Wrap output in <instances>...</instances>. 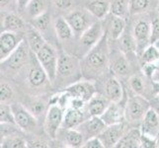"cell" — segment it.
<instances>
[{
  "instance_id": "cell-1",
  "label": "cell",
  "mask_w": 159,
  "mask_h": 148,
  "mask_svg": "<svg viewBox=\"0 0 159 148\" xmlns=\"http://www.w3.org/2000/svg\"><path fill=\"white\" fill-rule=\"evenodd\" d=\"M107 35L97 45L85 53L81 60V72L87 78L98 77L105 73L109 66Z\"/></svg>"
},
{
  "instance_id": "cell-2",
  "label": "cell",
  "mask_w": 159,
  "mask_h": 148,
  "mask_svg": "<svg viewBox=\"0 0 159 148\" xmlns=\"http://www.w3.org/2000/svg\"><path fill=\"white\" fill-rule=\"evenodd\" d=\"M35 56L40 62L43 70L46 71L50 82L56 81L57 78V64H58V54L52 45L46 43L39 52L35 53Z\"/></svg>"
},
{
  "instance_id": "cell-3",
  "label": "cell",
  "mask_w": 159,
  "mask_h": 148,
  "mask_svg": "<svg viewBox=\"0 0 159 148\" xmlns=\"http://www.w3.org/2000/svg\"><path fill=\"white\" fill-rule=\"evenodd\" d=\"M64 113L65 110L58 104L50 103L46 113L45 123H43V128L50 138L56 139L59 129L62 128Z\"/></svg>"
},
{
  "instance_id": "cell-4",
  "label": "cell",
  "mask_w": 159,
  "mask_h": 148,
  "mask_svg": "<svg viewBox=\"0 0 159 148\" xmlns=\"http://www.w3.org/2000/svg\"><path fill=\"white\" fill-rule=\"evenodd\" d=\"M31 49L26 40L22 42L19 47L10 54V56L1 61L3 69L11 72H19L25 65L28 63Z\"/></svg>"
},
{
  "instance_id": "cell-5",
  "label": "cell",
  "mask_w": 159,
  "mask_h": 148,
  "mask_svg": "<svg viewBox=\"0 0 159 148\" xmlns=\"http://www.w3.org/2000/svg\"><path fill=\"white\" fill-rule=\"evenodd\" d=\"M150 108V104L145 97L135 94L125 103V119L129 123L141 122Z\"/></svg>"
},
{
  "instance_id": "cell-6",
  "label": "cell",
  "mask_w": 159,
  "mask_h": 148,
  "mask_svg": "<svg viewBox=\"0 0 159 148\" xmlns=\"http://www.w3.org/2000/svg\"><path fill=\"white\" fill-rule=\"evenodd\" d=\"M11 109L14 114L15 123L20 130L25 132H33L37 128V118L28 108L20 103L11 104Z\"/></svg>"
},
{
  "instance_id": "cell-7",
  "label": "cell",
  "mask_w": 159,
  "mask_h": 148,
  "mask_svg": "<svg viewBox=\"0 0 159 148\" xmlns=\"http://www.w3.org/2000/svg\"><path fill=\"white\" fill-rule=\"evenodd\" d=\"M91 13L87 9H74L73 11L69 12L65 19L71 26L74 35L76 36H81L83 33L89 28V27L94 23L92 21Z\"/></svg>"
},
{
  "instance_id": "cell-8",
  "label": "cell",
  "mask_w": 159,
  "mask_h": 148,
  "mask_svg": "<svg viewBox=\"0 0 159 148\" xmlns=\"http://www.w3.org/2000/svg\"><path fill=\"white\" fill-rule=\"evenodd\" d=\"M78 71H81V61L73 56L66 52L58 54L57 77L69 78L74 76Z\"/></svg>"
},
{
  "instance_id": "cell-9",
  "label": "cell",
  "mask_w": 159,
  "mask_h": 148,
  "mask_svg": "<svg viewBox=\"0 0 159 148\" xmlns=\"http://www.w3.org/2000/svg\"><path fill=\"white\" fill-rule=\"evenodd\" d=\"M23 41V36L18 34V32L2 31L0 35V59L1 61L7 58Z\"/></svg>"
},
{
  "instance_id": "cell-10",
  "label": "cell",
  "mask_w": 159,
  "mask_h": 148,
  "mask_svg": "<svg viewBox=\"0 0 159 148\" xmlns=\"http://www.w3.org/2000/svg\"><path fill=\"white\" fill-rule=\"evenodd\" d=\"M104 36H105V32L102 24L96 21L79 37L80 45L86 49V52H88L103 39Z\"/></svg>"
},
{
  "instance_id": "cell-11",
  "label": "cell",
  "mask_w": 159,
  "mask_h": 148,
  "mask_svg": "<svg viewBox=\"0 0 159 148\" xmlns=\"http://www.w3.org/2000/svg\"><path fill=\"white\" fill-rule=\"evenodd\" d=\"M133 36L138 45V52H141L150 45L151 23L145 19H139L135 22L133 29Z\"/></svg>"
},
{
  "instance_id": "cell-12",
  "label": "cell",
  "mask_w": 159,
  "mask_h": 148,
  "mask_svg": "<svg viewBox=\"0 0 159 148\" xmlns=\"http://www.w3.org/2000/svg\"><path fill=\"white\" fill-rule=\"evenodd\" d=\"M64 90L67 91L71 97L82 99L86 103L96 94V87L89 79L76 81L66 87Z\"/></svg>"
},
{
  "instance_id": "cell-13",
  "label": "cell",
  "mask_w": 159,
  "mask_h": 148,
  "mask_svg": "<svg viewBox=\"0 0 159 148\" xmlns=\"http://www.w3.org/2000/svg\"><path fill=\"white\" fill-rule=\"evenodd\" d=\"M101 119L107 125L124 123L125 119V105H122L120 102H111Z\"/></svg>"
},
{
  "instance_id": "cell-14",
  "label": "cell",
  "mask_w": 159,
  "mask_h": 148,
  "mask_svg": "<svg viewBox=\"0 0 159 148\" xmlns=\"http://www.w3.org/2000/svg\"><path fill=\"white\" fill-rule=\"evenodd\" d=\"M106 128L107 124L104 123L101 117H90L76 128L81 131L86 140L93 136H99Z\"/></svg>"
},
{
  "instance_id": "cell-15",
  "label": "cell",
  "mask_w": 159,
  "mask_h": 148,
  "mask_svg": "<svg viewBox=\"0 0 159 148\" xmlns=\"http://www.w3.org/2000/svg\"><path fill=\"white\" fill-rule=\"evenodd\" d=\"M125 133V128L124 123H116L112 125H107L99 137L103 141L105 147H115L116 144Z\"/></svg>"
},
{
  "instance_id": "cell-16",
  "label": "cell",
  "mask_w": 159,
  "mask_h": 148,
  "mask_svg": "<svg viewBox=\"0 0 159 148\" xmlns=\"http://www.w3.org/2000/svg\"><path fill=\"white\" fill-rule=\"evenodd\" d=\"M33 64L30 66V69L28 71V75H27V81L31 87L33 88H39V87L43 86L48 81H50L46 71L43 70L40 62L35 56L34 60L32 59Z\"/></svg>"
},
{
  "instance_id": "cell-17",
  "label": "cell",
  "mask_w": 159,
  "mask_h": 148,
  "mask_svg": "<svg viewBox=\"0 0 159 148\" xmlns=\"http://www.w3.org/2000/svg\"><path fill=\"white\" fill-rule=\"evenodd\" d=\"M141 133L157 137L159 136V114L150 108L140 123Z\"/></svg>"
},
{
  "instance_id": "cell-18",
  "label": "cell",
  "mask_w": 159,
  "mask_h": 148,
  "mask_svg": "<svg viewBox=\"0 0 159 148\" xmlns=\"http://www.w3.org/2000/svg\"><path fill=\"white\" fill-rule=\"evenodd\" d=\"M104 96L110 102H120L124 97V88L120 80L111 76L104 84Z\"/></svg>"
},
{
  "instance_id": "cell-19",
  "label": "cell",
  "mask_w": 159,
  "mask_h": 148,
  "mask_svg": "<svg viewBox=\"0 0 159 148\" xmlns=\"http://www.w3.org/2000/svg\"><path fill=\"white\" fill-rule=\"evenodd\" d=\"M85 120V114L84 111L81 109H74L68 107L65 110L62 128H76Z\"/></svg>"
},
{
  "instance_id": "cell-20",
  "label": "cell",
  "mask_w": 159,
  "mask_h": 148,
  "mask_svg": "<svg viewBox=\"0 0 159 148\" xmlns=\"http://www.w3.org/2000/svg\"><path fill=\"white\" fill-rule=\"evenodd\" d=\"M110 102L105 96L95 94L87 102V112L90 117H101L110 105Z\"/></svg>"
},
{
  "instance_id": "cell-21",
  "label": "cell",
  "mask_w": 159,
  "mask_h": 148,
  "mask_svg": "<svg viewBox=\"0 0 159 148\" xmlns=\"http://www.w3.org/2000/svg\"><path fill=\"white\" fill-rule=\"evenodd\" d=\"M141 141L140 128H134L123 135V137L116 144L115 148H139Z\"/></svg>"
},
{
  "instance_id": "cell-22",
  "label": "cell",
  "mask_w": 159,
  "mask_h": 148,
  "mask_svg": "<svg viewBox=\"0 0 159 148\" xmlns=\"http://www.w3.org/2000/svg\"><path fill=\"white\" fill-rule=\"evenodd\" d=\"M110 6H111V2L107 0H92L87 3L86 9L97 20H103L110 13Z\"/></svg>"
},
{
  "instance_id": "cell-23",
  "label": "cell",
  "mask_w": 159,
  "mask_h": 148,
  "mask_svg": "<svg viewBox=\"0 0 159 148\" xmlns=\"http://www.w3.org/2000/svg\"><path fill=\"white\" fill-rule=\"evenodd\" d=\"M125 26H127V22L125 18L111 14V18L108 23V36L112 40H120V38L125 33Z\"/></svg>"
},
{
  "instance_id": "cell-24",
  "label": "cell",
  "mask_w": 159,
  "mask_h": 148,
  "mask_svg": "<svg viewBox=\"0 0 159 148\" xmlns=\"http://www.w3.org/2000/svg\"><path fill=\"white\" fill-rule=\"evenodd\" d=\"M26 41L28 43L32 53H34V54L39 52L47 43L46 40L43 39L42 33L40 31H38L37 29H35L33 26L27 30Z\"/></svg>"
},
{
  "instance_id": "cell-25",
  "label": "cell",
  "mask_w": 159,
  "mask_h": 148,
  "mask_svg": "<svg viewBox=\"0 0 159 148\" xmlns=\"http://www.w3.org/2000/svg\"><path fill=\"white\" fill-rule=\"evenodd\" d=\"M112 70L115 74L120 77L129 75L130 72V65L127 58V54L120 52L118 56H115L112 62Z\"/></svg>"
},
{
  "instance_id": "cell-26",
  "label": "cell",
  "mask_w": 159,
  "mask_h": 148,
  "mask_svg": "<svg viewBox=\"0 0 159 148\" xmlns=\"http://www.w3.org/2000/svg\"><path fill=\"white\" fill-rule=\"evenodd\" d=\"M2 28L3 31L20 32L26 28V23L20 15L16 13H10L4 17Z\"/></svg>"
},
{
  "instance_id": "cell-27",
  "label": "cell",
  "mask_w": 159,
  "mask_h": 148,
  "mask_svg": "<svg viewBox=\"0 0 159 148\" xmlns=\"http://www.w3.org/2000/svg\"><path fill=\"white\" fill-rule=\"evenodd\" d=\"M54 31H56L57 37L61 41H67L72 39L74 36V32L71 26L63 17H58L54 21Z\"/></svg>"
},
{
  "instance_id": "cell-28",
  "label": "cell",
  "mask_w": 159,
  "mask_h": 148,
  "mask_svg": "<svg viewBox=\"0 0 159 148\" xmlns=\"http://www.w3.org/2000/svg\"><path fill=\"white\" fill-rule=\"evenodd\" d=\"M85 138L78 128H68L65 129V143L67 147L78 148L84 144Z\"/></svg>"
},
{
  "instance_id": "cell-29",
  "label": "cell",
  "mask_w": 159,
  "mask_h": 148,
  "mask_svg": "<svg viewBox=\"0 0 159 148\" xmlns=\"http://www.w3.org/2000/svg\"><path fill=\"white\" fill-rule=\"evenodd\" d=\"M1 148H26L28 141L18 133H12L1 137Z\"/></svg>"
},
{
  "instance_id": "cell-30",
  "label": "cell",
  "mask_w": 159,
  "mask_h": 148,
  "mask_svg": "<svg viewBox=\"0 0 159 148\" xmlns=\"http://www.w3.org/2000/svg\"><path fill=\"white\" fill-rule=\"evenodd\" d=\"M110 13L112 15L118 16L127 19L129 14V0H112L110 6Z\"/></svg>"
},
{
  "instance_id": "cell-31",
  "label": "cell",
  "mask_w": 159,
  "mask_h": 148,
  "mask_svg": "<svg viewBox=\"0 0 159 148\" xmlns=\"http://www.w3.org/2000/svg\"><path fill=\"white\" fill-rule=\"evenodd\" d=\"M140 61L141 65L146 63H155L159 61V48L150 43L147 46L143 51L140 52Z\"/></svg>"
},
{
  "instance_id": "cell-32",
  "label": "cell",
  "mask_w": 159,
  "mask_h": 148,
  "mask_svg": "<svg viewBox=\"0 0 159 148\" xmlns=\"http://www.w3.org/2000/svg\"><path fill=\"white\" fill-rule=\"evenodd\" d=\"M120 52H123L125 54L130 53H138V45L133 36V33L129 34H123V36L120 38Z\"/></svg>"
},
{
  "instance_id": "cell-33",
  "label": "cell",
  "mask_w": 159,
  "mask_h": 148,
  "mask_svg": "<svg viewBox=\"0 0 159 148\" xmlns=\"http://www.w3.org/2000/svg\"><path fill=\"white\" fill-rule=\"evenodd\" d=\"M47 8L48 4L46 0H31V2L26 8V11L30 17L36 18L43 12L48 11Z\"/></svg>"
},
{
  "instance_id": "cell-34",
  "label": "cell",
  "mask_w": 159,
  "mask_h": 148,
  "mask_svg": "<svg viewBox=\"0 0 159 148\" xmlns=\"http://www.w3.org/2000/svg\"><path fill=\"white\" fill-rule=\"evenodd\" d=\"M51 14L46 11L40 16H38L36 18H33L32 21V26L38 31H40L41 33L46 32L51 26Z\"/></svg>"
},
{
  "instance_id": "cell-35",
  "label": "cell",
  "mask_w": 159,
  "mask_h": 148,
  "mask_svg": "<svg viewBox=\"0 0 159 148\" xmlns=\"http://www.w3.org/2000/svg\"><path fill=\"white\" fill-rule=\"evenodd\" d=\"M28 108L29 111L34 114L36 118L42 117L43 114L47 113L48 108L45 101L41 100V99H33L32 101L28 103V106H26Z\"/></svg>"
},
{
  "instance_id": "cell-36",
  "label": "cell",
  "mask_w": 159,
  "mask_h": 148,
  "mask_svg": "<svg viewBox=\"0 0 159 148\" xmlns=\"http://www.w3.org/2000/svg\"><path fill=\"white\" fill-rule=\"evenodd\" d=\"M129 84L131 91H133L134 94L143 96V93L145 91V82L141 76L138 74L131 75L129 79Z\"/></svg>"
},
{
  "instance_id": "cell-37",
  "label": "cell",
  "mask_w": 159,
  "mask_h": 148,
  "mask_svg": "<svg viewBox=\"0 0 159 148\" xmlns=\"http://www.w3.org/2000/svg\"><path fill=\"white\" fill-rule=\"evenodd\" d=\"M149 0H129V8L130 15H138L147 9Z\"/></svg>"
},
{
  "instance_id": "cell-38",
  "label": "cell",
  "mask_w": 159,
  "mask_h": 148,
  "mask_svg": "<svg viewBox=\"0 0 159 148\" xmlns=\"http://www.w3.org/2000/svg\"><path fill=\"white\" fill-rule=\"evenodd\" d=\"M0 123L16 124L11 105L9 106L6 103H1V107H0Z\"/></svg>"
},
{
  "instance_id": "cell-39",
  "label": "cell",
  "mask_w": 159,
  "mask_h": 148,
  "mask_svg": "<svg viewBox=\"0 0 159 148\" xmlns=\"http://www.w3.org/2000/svg\"><path fill=\"white\" fill-rule=\"evenodd\" d=\"M14 96V91L8 83L2 82L0 86V100L1 103H7Z\"/></svg>"
},
{
  "instance_id": "cell-40",
  "label": "cell",
  "mask_w": 159,
  "mask_h": 148,
  "mask_svg": "<svg viewBox=\"0 0 159 148\" xmlns=\"http://www.w3.org/2000/svg\"><path fill=\"white\" fill-rule=\"evenodd\" d=\"M157 146H159L157 137L141 133V141H140L141 148H155Z\"/></svg>"
},
{
  "instance_id": "cell-41",
  "label": "cell",
  "mask_w": 159,
  "mask_h": 148,
  "mask_svg": "<svg viewBox=\"0 0 159 148\" xmlns=\"http://www.w3.org/2000/svg\"><path fill=\"white\" fill-rule=\"evenodd\" d=\"M83 148H105L103 141L99 136H93L84 141Z\"/></svg>"
},
{
  "instance_id": "cell-42",
  "label": "cell",
  "mask_w": 159,
  "mask_h": 148,
  "mask_svg": "<svg viewBox=\"0 0 159 148\" xmlns=\"http://www.w3.org/2000/svg\"><path fill=\"white\" fill-rule=\"evenodd\" d=\"M159 40V18H154L151 22L150 43H154Z\"/></svg>"
},
{
  "instance_id": "cell-43",
  "label": "cell",
  "mask_w": 159,
  "mask_h": 148,
  "mask_svg": "<svg viewBox=\"0 0 159 148\" xmlns=\"http://www.w3.org/2000/svg\"><path fill=\"white\" fill-rule=\"evenodd\" d=\"M56 7L59 10L69 9L73 4V0H53Z\"/></svg>"
},
{
  "instance_id": "cell-44",
  "label": "cell",
  "mask_w": 159,
  "mask_h": 148,
  "mask_svg": "<svg viewBox=\"0 0 159 148\" xmlns=\"http://www.w3.org/2000/svg\"><path fill=\"white\" fill-rule=\"evenodd\" d=\"M50 145L48 144V142L41 140V139H34L28 142V147H39V148H46Z\"/></svg>"
},
{
  "instance_id": "cell-45",
  "label": "cell",
  "mask_w": 159,
  "mask_h": 148,
  "mask_svg": "<svg viewBox=\"0 0 159 148\" xmlns=\"http://www.w3.org/2000/svg\"><path fill=\"white\" fill-rule=\"evenodd\" d=\"M31 2V0H16V4H17V8L20 12L26 10L27 6L29 5V3Z\"/></svg>"
},
{
  "instance_id": "cell-46",
  "label": "cell",
  "mask_w": 159,
  "mask_h": 148,
  "mask_svg": "<svg viewBox=\"0 0 159 148\" xmlns=\"http://www.w3.org/2000/svg\"><path fill=\"white\" fill-rule=\"evenodd\" d=\"M150 80L151 81H159V61L156 62V66H155V69L151 75Z\"/></svg>"
},
{
  "instance_id": "cell-47",
  "label": "cell",
  "mask_w": 159,
  "mask_h": 148,
  "mask_svg": "<svg viewBox=\"0 0 159 148\" xmlns=\"http://www.w3.org/2000/svg\"><path fill=\"white\" fill-rule=\"evenodd\" d=\"M151 88L156 96L159 95V81H151Z\"/></svg>"
},
{
  "instance_id": "cell-48",
  "label": "cell",
  "mask_w": 159,
  "mask_h": 148,
  "mask_svg": "<svg viewBox=\"0 0 159 148\" xmlns=\"http://www.w3.org/2000/svg\"><path fill=\"white\" fill-rule=\"evenodd\" d=\"M0 2H1V7H5L6 5L9 4L10 0H0Z\"/></svg>"
},
{
  "instance_id": "cell-49",
  "label": "cell",
  "mask_w": 159,
  "mask_h": 148,
  "mask_svg": "<svg viewBox=\"0 0 159 148\" xmlns=\"http://www.w3.org/2000/svg\"><path fill=\"white\" fill-rule=\"evenodd\" d=\"M153 45H155V46H156V47H157L159 48V40H158L157 42H155L154 43H153Z\"/></svg>"
},
{
  "instance_id": "cell-50",
  "label": "cell",
  "mask_w": 159,
  "mask_h": 148,
  "mask_svg": "<svg viewBox=\"0 0 159 148\" xmlns=\"http://www.w3.org/2000/svg\"><path fill=\"white\" fill-rule=\"evenodd\" d=\"M157 12L159 13V2H158V4H157Z\"/></svg>"
},
{
  "instance_id": "cell-51",
  "label": "cell",
  "mask_w": 159,
  "mask_h": 148,
  "mask_svg": "<svg viewBox=\"0 0 159 148\" xmlns=\"http://www.w3.org/2000/svg\"><path fill=\"white\" fill-rule=\"evenodd\" d=\"M156 97H157V99H158V101H159V95H157Z\"/></svg>"
}]
</instances>
